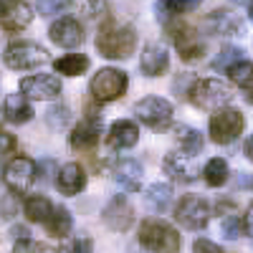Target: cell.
Instances as JSON below:
<instances>
[{
  "label": "cell",
  "instance_id": "obj_30",
  "mask_svg": "<svg viewBox=\"0 0 253 253\" xmlns=\"http://www.w3.org/2000/svg\"><path fill=\"white\" fill-rule=\"evenodd\" d=\"M228 76H230V81H236L238 86H246V84L253 79V63L251 61H238L236 66H230L228 69Z\"/></svg>",
  "mask_w": 253,
  "mask_h": 253
},
{
  "label": "cell",
  "instance_id": "obj_1",
  "mask_svg": "<svg viewBox=\"0 0 253 253\" xmlns=\"http://www.w3.org/2000/svg\"><path fill=\"white\" fill-rule=\"evenodd\" d=\"M137 46V33L129 26H114V23H104L99 36H96V48L104 58H112V61H122L126 56H132Z\"/></svg>",
  "mask_w": 253,
  "mask_h": 253
},
{
  "label": "cell",
  "instance_id": "obj_32",
  "mask_svg": "<svg viewBox=\"0 0 253 253\" xmlns=\"http://www.w3.org/2000/svg\"><path fill=\"white\" fill-rule=\"evenodd\" d=\"M36 8L41 15H56L71 8V0H36Z\"/></svg>",
  "mask_w": 253,
  "mask_h": 253
},
{
  "label": "cell",
  "instance_id": "obj_19",
  "mask_svg": "<svg viewBox=\"0 0 253 253\" xmlns=\"http://www.w3.org/2000/svg\"><path fill=\"white\" fill-rule=\"evenodd\" d=\"M139 66L147 76H162L167 71V66H170V56H167V48L165 46H147L142 51V58H139Z\"/></svg>",
  "mask_w": 253,
  "mask_h": 253
},
{
  "label": "cell",
  "instance_id": "obj_35",
  "mask_svg": "<svg viewBox=\"0 0 253 253\" xmlns=\"http://www.w3.org/2000/svg\"><path fill=\"white\" fill-rule=\"evenodd\" d=\"M58 253H91V241L89 238H71L61 246Z\"/></svg>",
  "mask_w": 253,
  "mask_h": 253
},
{
  "label": "cell",
  "instance_id": "obj_20",
  "mask_svg": "<svg viewBox=\"0 0 253 253\" xmlns=\"http://www.w3.org/2000/svg\"><path fill=\"white\" fill-rule=\"evenodd\" d=\"M3 119L10 124H26L33 119V107L23 94H8L3 101Z\"/></svg>",
  "mask_w": 253,
  "mask_h": 253
},
{
  "label": "cell",
  "instance_id": "obj_27",
  "mask_svg": "<svg viewBox=\"0 0 253 253\" xmlns=\"http://www.w3.org/2000/svg\"><path fill=\"white\" fill-rule=\"evenodd\" d=\"M203 177L210 187H220L225 185L228 180V162L223 157H213L208 165H205V170H203Z\"/></svg>",
  "mask_w": 253,
  "mask_h": 253
},
{
  "label": "cell",
  "instance_id": "obj_43",
  "mask_svg": "<svg viewBox=\"0 0 253 253\" xmlns=\"http://www.w3.org/2000/svg\"><path fill=\"white\" fill-rule=\"evenodd\" d=\"M236 5H246V3H251V0H233Z\"/></svg>",
  "mask_w": 253,
  "mask_h": 253
},
{
  "label": "cell",
  "instance_id": "obj_34",
  "mask_svg": "<svg viewBox=\"0 0 253 253\" xmlns=\"http://www.w3.org/2000/svg\"><path fill=\"white\" fill-rule=\"evenodd\" d=\"M13 253H53V248L46 246V243H38V241L26 238V241H18V243H15Z\"/></svg>",
  "mask_w": 253,
  "mask_h": 253
},
{
  "label": "cell",
  "instance_id": "obj_26",
  "mask_svg": "<svg viewBox=\"0 0 253 253\" xmlns=\"http://www.w3.org/2000/svg\"><path fill=\"white\" fill-rule=\"evenodd\" d=\"M175 137L187 157H193L203 150V134L198 129H193V126H175Z\"/></svg>",
  "mask_w": 253,
  "mask_h": 253
},
{
  "label": "cell",
  "instance_id": "obj_8",
  "mask_svg": "<svg viewBox=\"0 0 253 253\" xmlns=\"http://www.w3.org/2000/svg\"><path fill=\"white\" fill-rule=\"evenodd\" d=\"M134 114L142 124L152 126V129H162L165 124L172 122V104L160 96H147L134 104Z\"/></svg>",
  "mask_w": 253,
  "mask_h": 253
},
{
  "label": "cell",
  "instance_id": "obj_12",
  "mask_svg": "<svg viewBox=\"0 0 253 253\" xmlns=\"http://www.w3.org/2000/svg\"><path fill=\"white\" fill-rule=\"evenodd\" d=\"M101 139V119L96 114H89V117H84L76 126H74V132L69 137L71 147L74 150H94V147L99 144Z\"/></svg>",
  "mask_w": 253,
  "mask_h": 253
},
{
  "label": "cell",
  "instance_id": "obj_40",
  "mask_svg": "<svg viewBox=\"0 0 253 253\" xmlns=\"http://www.w3.org/2000/svg\"><path fill=\"white\" fill-rule=\"evenodd\" d=\"M238 187H253V175H241L238 177Z\"/></svg>",
  "mask_w": 253,
  "mask_h": 253
},
{
  "label": "cell",
  "instance_id": "obj_14",
  "mask_svg": "<svg viewBox=\"0 0 253 253\" xmlns=\"http://www.w3.org/2000/svg\"><path fill=\"white\" fill-rule=\"evenodd\" d=\"M31 20H33V10H31L28 3H23V0H8L3 5V10H0V26L10 33L28 28Z\"/></svg>",
  "mask_w": 253,
  "mask_h": 253
},
{
  "label": "cell",
  "instance_id": "obj_21",
  "mask_svg": "<svg viewBox=\"0 0 253 253\" xmlns=\"http://www.w3.org/2000/svg\"><path fill=\"white\" fill-rule=\"evenodd\" d=\"M205 28L213 36H236L241 28V20L228 10H215L213 15L205 18Z\"/></svg>",
  "mask_w": 253,
  "mask_h": 253
},
{
  "label": "cell",
  "instance_id": "obj_38",
  "mask_svg": "<svg viewBox=\"0 0 253 253\" xmlns=\"http://www.w3.org/2000/svg\"><path fill=\"white\" fill-rule=\"evenodd\" d=\"M66 119H69V109H66V107H56V109L48 112V122H51L53 126L66 124Z\"/></svg>",
  "mask_w": 253,
  "mask_h": 253
},
{
  "label": "cell",
  "instance_id": "obj_37",
  "mask_svg": "<svg viewBox=\"0 0 253 253\" xmlns=\"http://www.w3.org/2000/svg\"><path fill=\"white\" fill-rule=\"evenodd\" d=\"M13 150H15V137L10 132H5V129H0V157L13 152Z\"/></svg>",
  "mask_w": 253,
  "mask_h": 253
},
{
  "label": "cell",
  "instance_id": "obj_31",
  "mask_svg": "<svg viewBox=\"0 0 253 253\" xmlns=\"http://www.w3.org/2000/svg\"><path fill=\"white\" fill-rule=\"evenodd\" d=\"M200 3H203V0H165L160 8L167 10V13H172V15H182V13L195 10Z\"/></svg>",
  "mask_w": 253,
  "mask_h": 253
},
{
  "label": "cell",
  "instance_id": "obj_2",
  "mask_svg": "<svg viewBox=\"0 0 253 253\" xmlns=\"http://www.w3.org/2000/svg\"><path fill=\"white\" fill-rule=\"evenodd\" d=\"M139 243L152 253H177L180 251V236L177 230L157 218H150L139 225Z\"/></svg>",
  "mask_w": 253,
  "mask_h": 253
},
{
  "label": "cell",
  "instance_id": "obj_36",
  "mask_svg": "<svg viewBox=\"0 0 253 253\" xmlns=\"http://www.w3.org/2000/svg\"><path fill=\"white\" fill-rule=\"evenodd\" d=\"M193 253H223V248L213 241H208V238H198L195 246H193Z\"/></svg>",
  "mask_w": 253,
  "mask_h": 253
},
{
  "label": "cell",
  "instance_id": "obj_39",
  "mask_svg": "<svg viewBox=\"0 0 253 253\" xmlns=\"http://www.w3.org/2000/svg\"><path fill=\"white\" fill-rule=\"evenodd\" d=\"M243 225H246V230H253V203H251V205H248V210H246Z\"/></svg>",
  "mask_w": 253,
  "mask_h": 253
},
{
  "label": "cell",
  "instance_id": "obj_6",
  "mask_svg": "<svg viewBox=\"0 0 253 253\" xmlns=\"http://www.w3.org/2000/svg\"><path fill=\"white\" fill-rule=\"evenodd\" d=\"M126 86H129V79H126L124 71H119V69H101V71L94 74V79L89 84V91H91V96L96 101L107 104V101L119 99L126 91Z\"/></svg>",
  "mask_w": 253,
  "mask_h": 253
},
{
  "label": "cell",
  "instance_id": "obj_9",
  "mask_svg": "<svg viewBox=\"0 0 253 253\" xmlns=\"http://www.w3.org/2000/svg\"><path fill=\"white\" fill-rule=\"evenodd\" d=\"M167 31H170V38L175 41V46H177L182 61H198V58H203L205 43L198 38V33H193V28H190V26L172 23V26H167Z\"/></svg>",
  "mask_w": 253,
  "mask_h": 253
},
{
  "label": "cell",
  "instance_id": "obj_4",
  "mask_svg": "<svg viewBox=\"0 0 253 253\" xmlns=\"http://www.w3.org/2000/svg\"><path fill=\"white\" fill-rule=\"evenodd\" d=\"M3 61L8 69H15V71H28V69H38L41 63L48 61V53L43 46L33 43V41H15L10 43L3 53Z\"/></svg>",
  "mask_w": 253,
  "mask_h": 253
},
{
  "label": "cell",
  "instance_id": "obj_3",
  "mask_svg": "<svg viewBox=\"0 0 253 253\" xmlns=\"http://www.w3.org/2000/svg\"><path fill=\"white\" fill-rule=\"evenodd\" d=\"M233 91L230 86H225L218 79H200L195 81V86L190 89V101L200 109H225V104H230Z\"/></svg>",
  "mask_w": 253,
  "mask_h": 253
},
{
  "label": "cell",
  "instance_id": "obj_28",
  "mask_svg": "<svg viewBox=\"0 0 253 253\" xmlns=\"http://www.w3.org/2000/svg\"><path fill=\"white\" fill-rule=\"evenodd\" d=\"M170 195H172V190L165 182H155V185L147 187V200L152 203L155 210H165L167 205H170Z\"/></svg>",
  "mask_w": 253,
  "mask_h": 253
},
{
  "label": "cell",
  "instance_id": "obj_17",
  "mask_svg": "<svg viewBox=\"0 0 253 253\" xmlns=\"http://www.w3.org/2000/svg\"><path fill=\"white\" fill-rule=\"evenodd\" d=\"M114 180L119 187H124L126 193H137L139 182H142V165L137 160L124 157L114 165Z\"/></svg>",
  "mask_w": 253,
  "mask_h": 253
},
{
  "label": "cell",
  "instance_id": "obj_10",
  "mask_svg": "<svg viewBox=\"0 0 253 253\" xmlns=\"http://www.w3.org/2000/svg\"><path fill=\"white\" fill-rule=\"evenodd\" d=\"M36 182V162L28 157H15L5 167V185L13 193H26V190Z\"/></svg>",
  "mask_w": 253,
  "mask_h": 253
},
{
  "label": "cell",
  "instance_id": "obj_15",
  "mask_svg": "<svg viewBox=\"0 0 253 253\" xmlns=\"http://www.w3.org/2000/svg\"><path fill=\"white\" fill-rule=\"evenodd\" d=\"M48 36H51L53 43L61 46V48H76L84 41V28L74 18H58L56 23L48 28Z\"/></svg>",
  "mask_w": 253,
  "mask_h": 253
},
{
  "label": "cell",
  "instance_id": "obj_16",
  "mask_svg": "<svg viewBox=\"0 0 253 253\" xmlns=\"http://www.w3.org/2000/svg\"><path fill=\"white\" fill-rule=\"evenodd\" d=\"M56 187L63 195H79L81 190L86 187V175H84L81 165H76V162L63 165L56 175Z\"/></svg>",
  "mask_w": 253,
  "mask_h": 253
},
{
  "label": "cell",
  "instance_id": "obj_41",
  "mask_svg": "<svg viewBox=\"0 0 253 253\" xmlns=\"http://www.w3.org/2000/svg\"><path fill=\"white\" fill-rule=\"evenodd\" d=\"M246 155H248V160H253V134L246 139Z\"/></svg>",
  "mask_w": 253,
  "mask_h": 253
},
{
  "label": "cell",
  "instance_id": "obj_24",
  "mask_svg": "<svg viewBox=\"0 0 253 253\" xmlns=\"http://www.w3.org/2000/svg\"><path fill=\"white\" fill-rule=\"evenodd\" d=\"M53 69L56 74H63V76H81L89 69V58L84 53H66L53 61Z\"/></svg>",
  "mask_w": 253,
  "mask_h": 253
},
{
  "label": "cell",
  "instance_id": "obj_13",
  "mask_svg": "<svg viewBox=\"0 0 253 253\" xmlns=\"http://www.w3.org/2000/svg\"><path fill=\"white\" fill-rule=\"evenodd\" d=\"M104 223H107L112 230H117V233H122V230H126V228H132L134 210H132L129 200H126L124 195H114L109 200V205L104 208Z\"/></svg>",
  "mask_w": 253,
  "mask_h": 253
},
{
  "label": "cell",
  "instance_id": "obj_7",
  "mask_svg": "<svg viewBox=\"0 0 253 253\" xmlns=\"http://www.w3.org/2000/svg\"><path fill=\"white\" fill-rule=\"evenodd\" d=\"M175 220L190 230H203L210 220V205L198 195H185L175 205Z\"/></svg>",
  "mask_w": 253,
  "mask_h": 253
},
{
  "label": "cell",
  "instance_id": "obj_11",
  "mask_svg": "<svg viewBox=\"0 0 253 253\" xmlns=\"http://www.w3.org/2000/svg\"><path fill=\"white\" fill-rule=\"evenodd\" d=\"M20 91L28 99H38V101H48L56 99L61 94V81L51 74H38V76H28L20 81Z\"/></svg>",
  "mask_w": 253,
  "mask_h": 253
},
{
  "label": "cell",
  "instance_id": "obj_45",
  "mask_svg": "<svg viewBox=\"0 0 253 253\" xmlns=\"http://www.w3.org/2000/svg\"><path fill=\"white\" fill-rule=\"evenodd\" d=\"M3 5H5V3H3V0H0V10H3Z\"/></svg>",
  "mask_w": 253,
  "mask_h": 253
},
{
  "label": "cell",
  "instance_id": "obj_23",
  "mask_svg": "<svg viewBox=\"0 0 253 253\" xmlns=\"http://www.w3.org/2000/svg\"><path fill=\"white\" fill-rule=\"evenodd\" d=\"M23 213H26V218L31 223H46L51 218V213H53V205H51V200L46 195H31L23 203Z\"/></svg>",
  "mask_w": 253,
  "mask_h": 253
},
{
  "label": "cell",
  "instance_id": "obj_22",
  "mask_svg": "<svg viewBox=\"0 0 253 253\" xmlns=\"http://www.w3.org/2000/svg\"><path fill=\"white\" fill-rule=\"evenodd\" d=\"M162 165H165V172L177 182H193L195 180V167L190 165L185 160V155H180V152H170Z\"/></svg>",
  "mask_w": 253,
  "mask_h": 253
},
{
  "label": "cell",
  "instance_id": "obj_44",
  "mask_svg": "<svg viewBox=\"0 0 253 253\" xmlns=\"http://www.w3.org/2000/svg\"><path fill=\"white\" fill-rule=\"evenodd\" d=\"M248 15H251V20H253V3H251V13H248Z\"/></svg>",
  "mask_w": 253,
  "mask_h": 253
},
{
  "label": "cell",
  "instance_id": "obj_25",
  "mask_svg": "<svg viewBox=\"0 0 253 253\" xmlns=\"http://www.w3.org/2000/svg\"><path fill=\"white\" fill-rule=\"evenodd\" d=\"M74 228V218L66 208H53L51 218L46 220V230L53 236V238H66Z\"/></svg>",
  "mask_w": 253,
  "mask_h": 253
},
{
  "label": "cell",
  "instance_id": "obj_29",
  "mask_svg": "<svg viewBox=\"0 0 253 253\" xmlns=\"http://www.w3.org/2000/svg\"><path fill=\"white\" fill-rule=\"evenodd\" d=\"M243 58H246V56H243V51H241V48H236V46H225V48L218 53V58L213 61V66H215L218 71H223V69L228 71L230 66H236V63H238V61H243Z\"/></svg>",
  "mask_w": 253,
  "mask_h": 253
},
{
  "label": "cell",
  "instance_id": "obj_5",
  "mask_svg": "<svg viewBox=\"0 0 253 253\" xmlns=\"http://www.w3.org/2000/svg\"><path fill=\"white\" fill-rule=\"evenodd\" d=\"M243 126H246V119L238 109H218L213 117H210V126H208V132H210V139H213L215 144H230V142H236L243 132Z\"/></svg>",
  "mask_w": 253,
  "mask_h": 253
},
{
  "label": "cell",
  "instance_id": "obj_42",
  "mask_svg": "<svg viewBox=\"0 0 253 253\" xmlns=\"http://www.w3.org/2000/svg\"><path fill=\"white\" fill-rule=\"evenodd\" d=\"M243 89H246V96H248V101H253V79H251V81L246 84Z\"/></svg>",
  "mask_w": 253,
  "mask_h": 253
},
{
  "label": "cell",
  "instance_id": "obj_18",
  "mask_svg": "<svg viewBox=\"0 0 253 253\" xmlns=\"http://www.w3.org/2000/svg\"><path fill=\"white\" fill-rule=\"evenodd\" d=\"M139 142V126L129 119H117L109 129V144L114 150H129Z\"/></svg>",
  "mask_w": 253,
  "mask_h": 253
},
{
  "label": "cell",
  "instance_id": "obj_33",
  "mask_svg": "<svg viewBox=\"0 0 253 253\" xmlns=\"http://www.w3.org/2000/svg\"><path fill=\"white\" fill-rule=\"evenodd\" d=\"M243 230H246V225H243V218H241V215H228V218H225V223H223L225 238L236 241V238L243 236Z\"/></svg>",
  "mask_w": 253,
  "mask_h": 253
}]
</instances>
